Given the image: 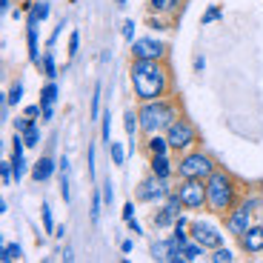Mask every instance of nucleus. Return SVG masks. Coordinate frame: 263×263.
Masks as SVG:
<instances>
[{
    "instance_id": "20",
    "label": "nucleus",
    "mask_w": 263,
    "mask_h": 263,
    "mask_svg": "<svg viewBox=\"0 0 263 263\" xmlns=\"http://www.w3.org/2000/svg\"><path fill=\"white\" fill-rule=\"evenodd\" d=\"M9 160H12L14 183H20V180H23V178H26V175H29V172H32V169H29V160H26V155H12V158H9Z\"/></svg>"
},
{
    "instance_id": "52",
    "label": "nucleus",
    "mask_w": 263,
    "mask_h": 263,
    "mask_svg": "<svg viewBox=\"0 0 263 263\" xmlns=\"http://www.w3.org/2000/svg\"><path fill=\"white\" fill-rule=\"evenodd\" d=\"M58 169H60V175H63V172H69V158H66V155L58 160Z\"/></svg>"
},
{
    "instance_id": "44",
    "label": "nucleus",
    "mask_w": 263,
    "mask_h": 263,
    "mask_svg": "<svg viewBox=\"0 0 263 263\" xmlns=\"http://www.w3.org/2000/svg\"><path fill=\"white\" fill-rule=\"evenodd\" d=\"M89 178L95 180V143H89Z\"/></svg>"
},
{
    "instance_id": "33",
    "label": "nucleus",
    "mask_w": 263,
    "mask_h": 263,
    "mask_svg": "<svg viewBox=\"0 0 263 263\" xmlns=\"http://www.w3.org/2000/svg\"><path fill=\"white\" fill-rule=\"evenodd\" d=\"M40 217H43V232H54V217H52V206L49 203L40 206Z\"/></svg>"
},
{
    "instance_id": "9",
    "label": "nucleus",
    "mask_w": 263,
    "mask_h": 263,
    "mask_svg": "<svg viewBox=\"0 0 263 263\" xmlns=\"http://www.w3.org/2000/svg\"><path fill=\"white\" fill-rule=\"evenodd\" d=\"M166 54H169L166 43L152 37V34L135 37V43H132V58H138V60H166Z\"/></svg>"
},
{
    "instance_id": "12",
    "label": "nucleus",
    "mask_w": 263,
    "mask_h": 263,
    "mask_svg": "<svg viewBox=\"0 0 263 263\" xmlns=\"http://www.w3.org/2000/svg\"><path fill=\"white\" fill-rule=\"evenodd\" d=\"M149 172L158 175L160 180H172V175H175V160H172V155H149Z\"/></svg>"
},
{
    "instance_id": "56",
    "label": "nucleus",
    "mask_w": 263,
    "mask_h": 263,
    "mask_svg": "<svg viewBox=\"0 0 263 263\" xmlns=\"http://www.w3.org/2000/svg\"><path fill=\"white\" fill-rule=\"evenodd\" d=\"M257 220H260V223H263V209H260V212H257Z\"/></svg>"
},
{
    "instance_id": "49",
    "label": "nucleus",
    "mask_w": 263,
    "mask_h": 263,
    "mask_svg": "<svg viewBox=\"0 0 263 263\" xmlns=\"http://www.w3.org/2000/svg\"><path fill=\"white\" fill-rule=\"evenodd\" d=\"M129 217H135V203H132V200L123 206V220H129Z\"/></svg>"
},
{
    "instance_id": "53",
    "label": "nucleus",
    "mask_w": 263,
    "mask_h": 263,
    "mask_svg": "<svg viewBox=\"0 0 263 263\" xmlns=\"http://www.w3.org/2000/svg\"><path fill=\"white\" fill-rule=\"evenodd\" d=\"M120 249H123V255H129V252L135 249V243H132V240H123V243H120Z\"/></svg>"
},
{
    "instance_id": "40",
    "label": "nucleus",
    "mask_w": 263,
    "mask_h": 263,
    "mask_svg": "<svg viewBox=\"0 0 263 263\" xmlns=\"http://www.w3.org/2000/svg\"><path fill=\"white\" fill-rule=\"evenodd\" d=\"M23 115H26V118H32V120H40V118H43V106H40V103L26 106V109H23Z\"/></svg>"
},
{
    "instance_id": "50",
    "label": "nucleus",
    "mask_w": 263,
    "mask_h": 263,
    "mask_svg": "<svg viewBox=\"0 0 263 263\" xmlns=\"http://www.w3.org/2000/svg\"><path fill=\"white\" fill-rule=\"evenodd\" d=\"M60 260H66V263H72V260H74V252L69 249V246H66V249L60 252Z\"/></svg>"
},
{
    "instance_id": "29",
    "label": "nucleus",
    "mask_w": 263,
    "mask_h": 263,
    "mask_svg": "<svg viewBox=\"0 0 263 263\" xmlns=\"http://www.w3.org/2000/svg\"><path fill=\"white\" fill-rule=\"evenodd\" d=\"M209 260L212 263H232V260H235V255H232L229 246H217V249H212Z\"/></svg>"
},
{
    "instance_id": "37",
    "label": "nucleus",
    "mask_w": 263,
    "mask_h": 263,
    "mask_svg": "<svg viewBox=\"0 0 263 263\" xmlns=\"http://www.w3.org/2000/svg\"><path fill=\"white\" fill-rule=\"evenodd\" d=\"M78 52H80V32H72L69 34V60L78 58Z\"/></svg>"
},
{
    "instance_id": "51",
    "label": "nucleus",
    "mask_w": 263,
    "mask_h": 263,
    "mask_svg": "<svg viewBox=\"0 0 263 263\" xmlns=\"http://www.w3.org/2000/svg\"><path fill=\"white\" fill-rule=\"evenodd\" d=\"M12 3H14V0H0V12L9 14V12H12Z\"/></svg>"
},
{
    "instance_id": "25",
    "label": "nucleus",
    "mask_w": 263,
    "mask_h": 263,
    "mask_svg": "<svg viewBox=\"0 0 263 263\" xmlns=\"http://www.w3.org/2000/svg\"><path fill=\"white\" fill-rule=\"evenodd\" d=\"M100 138H103V143H112V109L100 115Z\"/></svg>"
},
{
    "instance_id": "24",
    "label": "nucleus",
    "mask_w": 263,
    "mask_h": 263,
    "mask_svg": "<svg viewBox=\"0 0 263 263\" xmlns=\"http://www.w3.org/2000/svg\"><path fill=\"white\" fill-rule=\"evenodd\" d=\"M20 135H23V140H26V146L29 149H37L40 146V140H43V132H40V126L34 123V126H29L26 132H20Z\"/></svg>"
},
{
    "instance_id": "39",
    "label": "nucleus",
    "mask_w": 263,
    "mask_h": 263,
    "mask_svg": "<svg viewBox=\"0 0 263 263\" xmlns=\"http://www.w3.org/2000/svg\"><path fill=\"white\" fill-rule=\"evenodd\" d=\"M63 29H66V17H63V20H60L58 26H54V32H52V37H49V40H46V49H54V43H58V37H60V34H63Z\"/></svg>"
},
{
    "instance_id": "46",
    "label": "nucleus",
    "mask_w": 263,
    "mask_h": 263,
    "mask_svg": "<svg viewBox=\"0 0 263 263\" xmlns=\"http://www.w3.org/2000/svg\"><path fill=\"white\" fill-rule=\"evenodd\" d=\"M40 120H43V123H52L54 120V106H43V118Z\"/></svg>"
},
{
    "instance_id": "42",
    "label": "nucleus",
    "mask_w": 263,
    "mask_h": 263,
    "mask_svg": "<svg viewBox=\"0 0 263 263\" xmlns=\"http://www.w3.org/2000/svg\"><path fill=\"white\" fill-rule=\"evenodd\" d=\"M149 9L158 14H166V9H169V0H149Z\"/></svg>"
},
{
    "instance_id": "15",
    "label": "nucleus",
    "mask_w": 263,
    "mask_h": 263,
    "mask_svg": "<svg viewBox=\"0 0 263 263\" xmlns=\"http://www.w3.org/2000/svg\"><path fill=\"white\" fill-rule=\"evenodd\" d=\"M146 152H149V155H172V146H169L166 132L149 135V138H146Z\"/></svg>"
},
{
    "instance_id": "31",
    "label": "nucleus",
    "mask_w": 263,
    "mask_h": 263,
    "mask_svg": "<svg viewBox=\"0 0 263 263\" xmlns=\"http://www.w3.org/2000/svg\"><path fill=\"white\" fill-rule=\"evenodd\" d=\"M100 92H103V86L95 83V95H92V109H89V120H100Z\"/></svg>"
},
{
    "instance_id": "8",
    "label": "nucleus",
    "mask_w": 263,
    "mask_h": 263,
    "mask_svg": "<svg viewBox=\"0 0 263 263\" xmlns=\"http://www.w3.org/2000/svg\"><path fill=\"white\" fill-rule=\"evenodd\" d=\"M189 235H192V240H197L206 252L223 246V232L217 229L215 223H209V220H192V223H189Z\"/></svg>"
},
{
    "instance_id": "13",
    "label": "nucleus",
    "mask_w": 263,
    "mask_h": 263,
    "mask_svg": "<svg viewBox=\"0 0 263 263\" xmlns=\"http://www.w3.org/2000/svg\"><path fill=\"white\" fill-rule=\"evenodd\" d=\"M54 172H58V163H54L49 155H43L40 160H34V163H32V172H29V175H32L34 183H46Z\"/></svg>"
},
{
    "instance_id": "26",
    "label": "nucleus",
    "mask_w": 263,
    "mask_h": 263,
    "mask_svg": "<svg viewBox=\"0 0 263 263\" xmlns=\"http://www.w3.org/2000/svg\"><path fill=\"white\" fill-rule=\"evenodd\" d=\"M23 92H26V86H23V80H14L12 89L6 92V103L9 106H17L20 100H23Z\"/></svg>"
},
{
    "instance_id": "34",
    "label": "nucleus",
    "mask_w": 263,
    "mask_h": 263,
    "mask_svg": "<svg viewBox=\"0 0 263 263\" xmlns=\"http://www.w3.org/2000/svg\"><path fill=\"white\" fill-rule=\"evenodd\" d=\"M0 180H3V186H12V183H14L12 160H3V163H0Z\"/></svg>"
},
{
    "instance_id": "43",
    "label": "nucleus",
    "mask_w": 263,
    "mask_h": 263,
    "mask_svg": "<svg viewBox=\"0 0 263 263\" xmlns=\"http://www.w3.org/2000/svg\"><path fill=\"white\" fill-rule=\"evenodd\" d=\"M103 200H106V206H112V203H115V189H112V180H106V183H103Z\"/></svg>"
},
{
    "instance_id": "10",
    "label": "nucleus",
    "mask_w": 263,
    "mask_h": 263,
    "mask_svg": "<svg viewBox=\"0 0 263 263\" xmlns=\"http://www.w3.org/2000/svg\"><path fill=\"white\" fill-rule=\"evenodd\" d=\"M223 217H226V232H229V235H235V237H240V235H243V232L252 226V217H255V212L237 200V206H235V209H229Z\"/></svg>"
},
{
    "instance_id": "32",
    "label": "nucleus",
    "mask_w": 263,
    "mask_h": 263,
    "mask_svg": "<svg viewBox=\"0 0 263 263\" xmlns=\"http://www.w3.org/2000/svg\"><path fill=\"white\" fill-rule=\"evenodd\" d=\"M223 17V9L220 6H209L203 12V17H200V26H209V23H215V20H220Z\"/></svg>"
},
{
    "instance_id": "41",
    "label": "nucleus",
    "mask_w": 263,
    "mask_h": 263,
    "mask_svg": "<svg viewBox=\"0 0 263 263\" xmlns=\"http://www.w3.org/2000/svg\"><path fill=\"white\" fill-rule=\"evenodd\" d=\"M37 120H32V118H14V132H26L29 126H34Z\"/></svg>"
},
{
    "instance_id": "14",
    "label": "nucleus",
    "mask_w": 263,
    "mask_h": 263,
    "mask_svg": "<svg viewBox=\"0 0 263 263\" xmlns=\"http://www.w3.org/2000/svg\"><path fill=\"white\" fill-rule=\"evenodd\" d=\"M49 14H52V3H49V0H34V6L29 9V14H26V26H40V23H46Z\"/></svg>"
},
{
    "instance_id": "3",
    "label": "nucleus",
    "mask_w": 263,
    "mask_h": 263,
    "mask_svg": "<svg viewBox=\"0 0 263 263\" xmlns=\"http://www.w3.org/2000/svg\"><path fill=\"white\" fill-rule=\"evenodd\" d=\"M138 115H140V132L149 138V135H158V132L169 129V126L180 118V109H178V103L166 95V98H158V100H143V103L138 106Z\"/></svg>"
},
{
    "instance_id": "54",
    "label": "nucleus",
    "mask_w": 263,
    "mask_h": 263,
    "mask_svg": "<svg viewBox=\"0 0 263 263\" xmlns=\"http://www.w3.org/2000/svg\"><path fill=\"white\" fill-rule=\"evenodd\" d=\"M52 235H54V237H58V240H60V237L66 235V223H63V226H54V232H52Z\"/></svg>"
},
{
    "instance_id": "16",
    "label": "nucleus",
    "mask_w": 263,
    "mask_h": 263,
    "mask_svg": "<svg viewBox=\"0 0 263 263\" xmlns=\"http://www.w3.org/2000/svg\"><path fill=\"white\" fill-rule=\"evenodd\" d=\"M178 217H180V215H175V212H172L169 206L163 203L158 212H155V215H152V223H155V229H172Z\"/></svg>"
},
{
    "instance_id": "18",
    "label": "nucleus",
    "mask_w": 263,
    "mask_h": 263,
    "mask_svg": "<svg viewBox=\"0 0 263 263\" xmlns=\"http://www.w3.org/2000/svg\"><path fill=\"white\" fill-rule=\"evenodd\" d=\"M26 46H29V60L40 66V40H37V26H26Z\"/></svg>"
},
{
    "instance_id": "38",
    "label": "nucleus",
    "mask_w": 263,
    "mask_h": 263,
    "mask_svg": "<svg viewBox=\"0 0 263 263\" xmlns=\"http://www.w3.org/2000/svg\"><path fill=\"white\" fill-rule=\"evenodd\" d=\"M146 26H149V29H155V32H166V29H169V26L163 23V20H160L158 14H155V12L149 14V20H146Z\"/></svg>"
},
{
    "instance_id": "11",
    "label": "nucleus",
    "mask_w": 263,
    "mask_h": 263,
    "mask_svg": "<svg viewBox=\"0 0 263 263\" xmlns=\"http://www.w3.org/2000/svg\"><path fill=\"white\" fill-rule=\"evenodd\" d=\"M237 243L246 255H263V223H252L243 235L237 237Z\"/></svg>"
},
{
    "instance_id": "5",
    "label": "nucleus",
    "mask_w": 263,
    "mask_h": 263,
    "mask_svg": "<svg viewBox=\"0 0 263 263\" xmlns=\"http://www.w3.org/2000/svg\"><path fill=\"white\" fill-rule=\"evenodd\" d=\"M166 138H169V146H172L175 155H183V152L195 149V143H197V126L192 123L189 118L180 115V118L166 129Z\"/></svg>"
},
{
    "instance_id": "48",
    "label": "nucleus",
    "mask_w": 263,
    "mask_h": 263,
    "mask_svg": "<svg viewBox=\"0 0 263 263\" xmlns=\"http://www.w3.org/2000/svg\"><path fill=\"white\" fill-rule=\"evenodd\" d=\"M189 223H192V220L186 215H180L178 220H175V226H178V229H189ZM175 226H172V229H175Z\"/></svg>"
},
{
    "instance_id": "2",
    "label": "nucleus",
    "mask_w": 263,
    "mask_h": 263,
    "mask_svg": "<svg viewBox=\"0 0 263 263\" xmlns=\"http://www.w3.org/2000/svg\"><path fill=\"white\" fill-rule=\"evenodd\" d=\"M206 195H209L206 209H209L212 215H226V212L235 209L237 200H240V186H237V180L232 178L229 172L215 169L209 178H206Z\"/></svg>"
},
{
    "instance_id": "35",
    "label": "nucleus",
    "mask_w": 263,
    "mask_h": 263,
    "mask_svg": "<svg viewBox=\"0 0 263 263\" xmlns=\"http://www.w3.org/2000/svg\"><path fill=\"white\" fill-rule=\"evenodd\" d=\"M120 32H123V40L132 46V43H135V20H132V17L123 20V29H120Z\"/></svg>"
},
{
    "instance_id": "7",
    "label": "nucleus",
    "mask_w": 263,
    "mask_h": 263,
    "mask_svg": "<svg viewBox=\"0 0 263 263\" xmlns=\"http://www.w3.org/2000/svg\"><path fill=\"white\" fill-rule=\"evenodd\" d=\"M172 192L169 180H160L158 175H152L149 178H143L138 183V192H135V197H138V203H158V200H166Z\"/></svg>"
},
{
    "instance_id": "30",
    "label": "nucleus",
    "mask_w": 263,
    "mask_h": 263,
    "mask_svg": "<svg viewBox=\"0 0 263 263\" xmlns=\"http://www.w3.org/2000/svg\"><path fill=\"white\" fill-rule=\"evenodd\" d=\"M126 152H129V149H123L118 140H112V143H109V155H112V163L115 166H126Z\"/></svg>"
},
{
    "instance_id": "17",
    "label": "nucleus",
    "mask_w": 263,
    "mask_h": 263,
    "mask_svg": "<svg viewBox=\"0 0 263 263\" xmlns=\"http://www.w3.org/2000/svg\"><path fill=\"white\" fill-rule=\"evenodd\" d=\"M175 240H155L152 243V260H160V263H169V257H172V249H175Z\"/></svg>"
},
{
    "instance_id": "36",
    "label": "nucleus",
    "mask_w": 263,
    "mask_h": 263,
    "mask_svg": "<svg viewBox=\"0 0 263 263\" xmlns=\"http://www.w3.org/2000/svg\"><path fill=\"white\" fill-rule=\"evenodd\" d=\"M60 197H63L66 203L72 200V189H69V172H63V175H60Z\"/></svg>"
},
{
    "instance_id": "27",
    "label": "nucleus",
    "mask_w": 263,
    "mask_h": 263,
    "mask_svg": "<svg viewBox=\"0 0 263 263\" xmlns=\"http://www.w3.org/2000/svg\"><path fill=\"white\" fill-rule=\"evenodd\" d=\"M103 206H106L103 192L95 189V195H92V209H89V215H92V223H100V212H103Z\"/></svg>"
},
{
    "instance_id": "55",
    "label": "nucleus",
    "mask_w": 263,
    "mask_h": 263,
    "mask_svg": "<svg viewBox=\"0 0 263 263\" xmlns=\"http://www.w3.org/2000/svg\"><path fill=\"white\" fill-rule=\"evenodd\" d=\"M178 3H180V0H169V9H166V14H169V12H178Z\"/></svg>"
},
{
    "instance_id": "47",
    "label": "nucleus",
    "mask_w": 263,
    "mask_h": 263,
    "mask_svg": "<svg viewBox=\"0 0 263 263\" xmlns=\"http://www.w3.org/2000/svg\"><path fill=\"white\" fill-rule=\"evenodd\" d=\"M192 66H195V72H203V69H206V58H203V54H197V58L192 60Z\"/></svg>"
},
{
    "instance_id": "45",
    "label": "nucleus",
    "mask_w": 263,
    "mask_h": 263,
    "mask_svg": "<svg viewBox=\"0 0 263 263\" xmlns=\"http://www.w3.org/2000/svg\"><path fill=\"white\" fill-rule=\"evenodd\" d=\"M126 226H129V232H135V235H143V226H140L135 217H129V220H126Z\"/></svg>"
},
{
    "instance_id": "23",
    "label": "nucleus",
    "mask_w": 263,
    "mask_h": 263,
    "mask_svg": "<svg viewBox=\"0 0 263 263\" xmlns=\"http://www.w3.org/2000/svg\"><path fill=\"white\" fill-rule=\"evenodd\" d=\"M123 129H126L129 138H135V135L140 132V115L135 112V109H129V112L123 115Z\"/></svg>"
},
{
    "instance_id": "4",
    "label": "nucleus",
    "mask_w": 263,
    "mask_h": 263,
    "mask_svg": "<svg viewBox=\"0 0 263 263\" xmlns=\"http://www.w3.org/2000/svg\"><path fill=\"white\" fill-rule=\"evenodd\" d=\"M215 169H217L215 160L200 149H189V152H183V155H178V160H175V175H178L180 180H186V178L206 180Z\"/></svg>"
},
{
    "instance_id": "22",
    "label": "nucleus",
    "mask_w": 263,
    "mask_h": 263,
    "mask_svg": "<svg viewBox=\"0 0 263 263\" xmlns=\"http://www.w3.org/2000/svg\"><path fill=\"white\" fill-rule=\"evenodd\" d=\"M40 72L46 74V80H58V63H54V52L49 49L46 54H43V60H40Z\"/></svg>"
},
{
    "instance_id": "19",
    "label": "nucleus",
    "mask_w": 263,
    "mask_h": 263,
    "mask_svg": "<svg viewBox=\"0 0 263 263\" xmlns=\"http://www.w3.org/2000/svg\"><path fill=\"white\" fill-rule=\"evenodd\" d=\"M23 260V246L20 243H0V263Z\"/></svg>"
},
{
    "instance_id": "28",
    "label": "nucleus",
    "mask_w": 263,
    "mask_h": 263,
    "mask_svg": "<svg viewBox=\"0 0 263 263\" xmlns=\"http://www.w3.org/2000/svg\"><path fill=\"white\" fill-rule=\"evenodd\" d=\"M203 246L197 243V240H189V243L183 246V257H186V263H192V260H200L203 257Z\"/></svg>"
},
{
    "instance_id": "1",
    "label": "nucleus",
    "mask_w": 263,
    "mask_h": 263,
    "mask_svg": "<svg viewBox=\"0 0 263 263\" xmlns=\"http://www.w3.org/2000/svg\"><path fill=\"white\" fill-rule=\"evenodd\" d=\"M129 78H132V89L135 98L143 100H158L166 98L172 92V74L166 69V60H138L132 58L129 66Z\"/></svg>"
},
{
    "instance_id": "21",
    "label": "nucleus",
    "mask_w": 263,
    "mask_h": 263,
    "mask_svg": "<svg viewBox=\"0 0 263 263\" xmlns=\"http://www.w3.org/2000/svg\"><path fill=\"white\" fill-rule=\"evenodd\" d=\"M58 95H60L58 83H54V80H49V83L40 89V100H37V103L40 106H54V103H58Z\"/></svg>"
},
{
    "instance_id": "6",
    "label": "nucleus",
    "mask_w": 263,
    "mask_h": 263,
    "mask_svg": "<svg viewBox=\"0 0 263 263\" xmlns=\"http://www.w3.org/2000/svg\"><path fill=\"white\" fill-rule=\"evenodd\" d=\"M178 195L180 200H183L186 209H206V200H209V195H206V180L200 178H186L178 183Z\"/></svg>"
}]
</instances>
